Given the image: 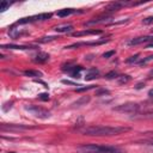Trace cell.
Masks as SVG:
<instances>
[{"mask_svg":"<svg viewBox=\"0 0 153 153\" xmlns=\"http://www.w3.org/2000/svg\"><path fill=\"white\" fill-rule=\"evenodd\" d=\"M128 127H109V126H90L81 130L84 135L88 136H112L129 131Z\"/></svg>","mask_w":153,"mask_h":153,"instance_id":"6da1fadb","label":"cell"},{"mask_svg":"<svg viewBox=\"0 0 153 153\" xmlns=\"http://www.w3.org/2000/svg\"><path fill=\"white\" fill-rule=\"evenodd\" d=\"M80 153H116L120 149L112 146H100V145H82L78 147Z\"/></svg>","mask_w":153,"mask_h":153,"instance_id":"7a4b0ae2","label":"cell"},{"mask_svg":"<svg viewBox=\"0 0 153 153\" xmlns=\"http://www.w3.org/2000/svg\"><path fill=\"white\" fill-rule=\"evenodd\" d=\"M24 109H25V111H27L30 115H32V116H35V117H37V118L47 120V118L50 117V112H49L48 110H45V109L38 106V105H32V104H31V105H25Z\"/></svg>","mask_w":153,"mask_h":153,"instance_id":"3957f363","label":"cell"},{"mask_svg":"<svg viewBox=\"0 0 153 153\" xmlns=\"http://www.w3.org/2000/svg\"><path fill=\"white\" fill-rule=\"evenodd\" d=\"M115 111L122 112V114H136L140 110V104L137 103H124L114 108Z\"/></svg>","mask_w":153,"mask_h":153,"instance_id":"277c9868","label":"cell"},{"mask_svg":"<svg viewBox=\"0 0 153 153\" xmlns=\"http://www.w3.org/2000/svg\"><path fill=\"white\" fill-rule=\"evenodd\" d=\"M51 13H41V14H36V16H31V17H26V18H22L17 22V24H27V23H33V22H42V20H47L49 18H51Z\"/></svg>","mask_w":153,"mask_h":153,"instance_id":"5b68a950","label":"cell"},{"mask_svg":"<svg viewBox=\"0 0 153 153\" xmlns=\"http://www.w3.org/2000/svg\"><path fill=\"white\" fill-rule=\"evenodd\" d=\"M108 41L105 39H102V41H92V42H79V43H74V44H71L68 47H66V49H73V48H79L81 45H99V44H103Z\"/></svg>","mask_w":153,"mask_h":153,"instance_id":"8992f818","label":"cell"},{"mask_svg":"<svg viewBox=\"0 0 153 153\" xmlns=\"http://www.w3.org/2000/svg\"><path fill=\"white\" fill-rule=\"evenodd\" d=\"M148 41H153V36H141V37H135L133 39H130L128 42V45H137V44H141V43H145V42H148Z\"/></svg>","mask_w":153,"mask_h":153,"instance_id":"52a82bcc","label":"cell"},{"mask_svg":"<svg viewBox=\"0 0 153 153\" xmlns=\"http://www.w3.org/2000/svg\"><path fill=\"white\" fill-rule=\"evenodd\" d=\"M30 127H26V126H22V124H8V126H6V124H2L1 126V130H10V131H13V130H16V131H19V130H26V129H29Z\"/></svg>","mask_w":153,"mask_h":153,"instance_id":"ba28073f","label":"cell"},{"mask_svg":"<svg viewBox=\"0 0 153 153\" xmlns=\"http://www.w3.org/2000/svg\"><path fill=\"white\" fill-rule=\"evenodd\" d=\"M63 71L68 72L72 78H79L80 76V72L82 71V67L81 66H72V67H68V68H66Z\"/></svg>","mask_w":153,"mask_h":153,"instance_id":"9c48e42d","label":"cell"},{"mask_svg":"<svg viewBox=\"0 0 153 153\" xmlns=\"http://www.w3.org/2000/svg\"><path fill=\"white\" fill-rule=\"evenodd\" d=\"M2 49H18V50H27V49H36L35 45H16V44H2Z\"/></svg>","mask_w":153,"mask_h":153,"instance_id":"30bf717a","label":"cell"},{"mask_svg":"<svg viewBox=\"0 0 153 153\" xmlns=\"http://www.w3.org/2000/svg\"><path fill=\"white\" fill-rule=\"evenodd\" d=\"M102 33V30H82V31H79V32H73L72 35L74 37H80V36H90V35H100Z\"/></svg>","mask_w":153,"mask_h":153,"instance_id":"8fae6325","label":"cell"},{"mask_svg":"<svg viewBox=\"0 0 153 153\" xmlns=\"http://www.w3.org/2000/svg\"><path fill=\"white\" fill-rule=\"evenodd\" d=\"M49 54H47V53H43V51H39V53H37L35 56H33V61L35 62H37V63H44V62H47L48 60H49Z\"/></svg>","mask_w":153,"mask_h":153,"instance_id":"7c38bea8","label":"cell"},{"mask_svg":"<svg viewBox=\"0 0 153 153\" xmlns=\"http://www.w3.org/2000/svg\"><path fill=\"white\" fill-rule=\"evenodd\" d=\"M99 76V71L97 68H90L86 71V74H85V80H93Z\"/></svg>","mask_w":153,"mask_h":153,"instance_id":"4fadbf2b","label":"cell"},{"mask_svg":"<svg viewBox=\"0 0 153 153\" xmlns=\"http://www.w3.org/2000/svg\"><path fill=\"white\" fill-rule=\"evenodd\" d=\"M73 30V25L71 24H61L55 26V31L56 32H71Z\"/></svg>","mask_w":153,"mask_h":153,"instance_id":"5bb4252c","label":"cell"},{"mask_svg":"<svg viewBox=\"0 0 153 153\" xmlns=\"http://www.w3.org/2000/svg\"><path fill=\"white\" fill-rule=\"evenodd\" d=\"M76 12H79V11H76V10H74V8H63V10H60V11H57V17H67V16H71V14H73V13H76Z\"/></svg>","mask_w":153,"mask_h":153,"instance_id":"9a60e30c","label":"cell"},{"mask_svg":"<svg viewBox=\"0 0 153 153\" xmlns=\"http://www.w3.org/2000/svg\"><path fill=\"white\" fill-rule=\"evenodd\" d=\"M24 74L26 75V76H31V78H39V76H42V73L41 72H38V71H32V69H29V71H24Z\"/></svg>","mask_w":153,"mask_h":153,"instance_id":"2e32d148","label":"cell"},{"mask_svg":"<svg viewBox=\"0 0 153 153\" xmlns=\"http://www.w3.org/2000/svg\"><path fill=\"white\" fill-rule=\"evenodd\" d=\"M152 60H153V55H148V56H146V57H143V59L139 60L137 65H139V66H145L146 63H148V62H149V61H152Z\"/></svg>","mask_w":153,"mask_h":153,"instance_id":"e0dca14e","label":"cell"},{"mask_svg":"<svg viewBox=\"0 0 153 153\" xmlns=\"http://www.w3.org/2000/svg\"><path fill=\"white\" fill-rule=\"evenodd\" d=\"M56 38H59V37H57V36H48V37H42V38H39L37 42L47 43V42H50V41H55Z\"/></svg>","mask_w":153,"mask_h":153,"instance_id":"ac0fdd59","label":"cell"},{"mask_svg":"<svg viewBox=\"0 0 153 153\" xmlns=\"http://www.w3.org/2000/svg\"><path fill=\"white\" fill-rule=\"evenodd\" d=\"M140 55L139 54H135V55H133V56H130L129 59H127V63H137L139 62V57Z\"/></svg>","mask_w":153,"mask_h":153,"instance_id":"d6986e66","label":"cell"},{"mask_svg":"<svg viewBox=\"0 0 153 153\" xmlns=\"http://www.w3.org/2000/svg\"><path fill=\"white\" fill-rule=\"evenodd\" d=\"M117 80H118L120 84H127L130 80V76L129 75H118Z\"/></svg>","mask_w":153,"mask_h":153,"instance_id":"ffe728a7","label":"cell"},{"mask_svg":"<svg viewBox=\"0 0 153 153\" xmlns=\"http://www.w3.org/2000/svg\"><path fill=\"white\" fill-rule=\"evenodd\" d=\"M105 78L106 79H114V78H118V73L117 72H115V71H112V72H109V73H106L105 74Z\"/></svg>","mask_w":153,"mask_h":153,"instance_id":"44dd1931","label":"cell"},{"mask_svg":"<svg viewBox=\"0 0 153 153\" xmlns=\"http://www.w3.org/2000/svg\"><path fill=\"white\" fill-rule=\"evenodd\" d=\"M96 86L94 85H90V86H82V87H78L75 91L76 92H82V91H88V90H92V88H94Z\"/></svg>","mask_w":153,"mask_h":153,"instance_id":"7402d4cb","label":"cell"},{"mask_svg":"<svg viewBox=\"0 0 153 153\" xmlns=\"http://www.w3.org/2000/svg\"><path fill=\"white\" fill-rule=\"evenodd\" d=\"M8 7H10V4H8L7 1H2V2H1V6H0V11L4 12V11H6Z\"/></svg>","mask_w":153,"mask_h":153,"instance_id":"603a6c76","label":"cell"},{"mask_svg":"<svg viewBox=\"0 0 153 153\" xmlns=\"http://www.w3.org/2000/svg\"><path fill=\"white\" fill-rule=\"evenodd\" d=\"M88 100H90V97H84V98L79 99L78 102H75V105H80V104H82V103H87Z\"/></svg>","mask_w":153,"mask_h":153,"instance_id":"cb8c5ba5","label":"cell"},{"mask_svg":"<svg viewBox=\"0 0 153 153\" xmlns=\"http://www.w3.org/2000/svg\"><path fill=\"white\" fill-rule=\"evenodd\" d=\"M142 23H143L145 25L152 24V23H153V16H151V17H147V18H145V19L142 20Z\"/></svg>","mask_w":153,"mask_h":153,"instance_id":"d4e9b609","label":"cell"},{"mask_svg":"<svg viewBox=\"0 0 153 153\" xmlns=\"http://www.w3.org/2000/svg\"><path fill=\"white\" fill-rule=\"evenodd\" d=\"M112 55H115V50H110V51H106V53H104V54H103V57H105V59H109V57H111Z\"/></svg>","mask_w":153,"mask_h":153,"instance_id":"484cf974","label":"cell"},{"mask_svg":"<svg viewBox=\"0 0 153 153\" xmlns=\"http://www.w3.org/2000/svg\"><path fill=\"white\" fill-rule=\"evenodd\" d=\"M38 98L41 100H49V94L48 93H41V94H38Z\"/></svg>","mask_w":153,"mask_h":153,"instance_id":"4316f807","label":"cell"},{"mask_svg":"<svg viewBox=\"0 0 153 153\" xmlns=\"http://www.w3.org/2000/svg\"><path fill=\"white\" fill-rule=\"evenodd\" d=\"M96 94H97V96H100V94H109V91H108V90L102 88V90L97 91V92H96Z\"/></svg>","mask_w":153,"mask_h":153,"instance_id":"83f0119b","label":"cell"},{"mask_svg":"<svg viewBox=\"0 0 153 153\" xmlns=\"http://www.w3.org/2000/svg\"><path fill=\"white\" fill-rule=\"evenodd\" d=\"M148 79H153V68H152L151 72L148 73Z\"/></svg>","mask_w":153,"mask_h":153,"instance_id":"f1b7e54d","label":"cell"},{"mask_svg":"<svg viewBox=\"0 0 153 153\" xmlns=\"http://www.w3.org/2000/svg\"><path fill=\"white\" fill-rule=\"evenodd\" d=\"M148 96H149L151 98H153V88H151V90L148 91Z\"/></svg>","mask_w":153,"mask_h":153,"instance_id":"f546056e","label":"cell"},{"mask_svg":"<svg viewBox=\"0 0 153 153\" xmlns=\"http://www.w3.org/2000/svg\"><path fill=\"white\" fill-rule=\"evenodd\" d=\"M146 48H153V41H152V42H149V43L147 44V47H146Z\"/></svg>","mask_w":153,"mask_h":153,"instance_id":"4dcf8cb0","label":"cell"},{"mask_svg":"<svg viewBox=\"0 0 153 153\" xmlns=\"http://www.w3.org/2000/svg\"><path fill=\"white\" fill-rule=\"evenodd\" d=\"M10 153H14V152H10Z\"/></svg>","mask_w":153,"mask_h":153,"instance_id":"1f68e13d","label":"cell"},{"mask_svg":"<svg viewBox=\"0 0 153 153\" xmlns=\"http://www.w3.org/2000/svg\"><path fill=\"white\" fill-rule=\"evenodd\" d=\"M152 31H153V30H152Z\"/></svg>","mask_w":153,"mask_h":153,"instance_id":"d6a6232c","label":"cell"}]
</instances>
